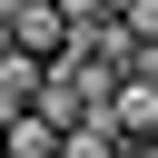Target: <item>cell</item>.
I'll return each mask as SVG.
<instances>
[{
  "label": "cell",
  "mask_w": 158,
  "mask_h": 158,
  "mask_svg": "<svg viewBox=\"0 0 158 158\" xmlns=\"http://www.w3.org/2000/svg\"><path fill=\"white\" fill-rule=\"evenodd\" d=\"M0 40H10V49H30V59H59V49H69V10H59V0H20Z\"/></svg>",
  "instance_id": "1"
},
{
  "label": "cell",
  "mask_w": 158,
  "mask_h": 158,
  "mask_svg": "<svg viewBox=\"0 0 158 158\" xmlns=\"http://www.w3.org/2000/svg\"><path fill=\"white\" fill-rule=\"evenodd\" d=\"M40 69H49V59H30V49L0 40V118H20V109L40 99Z\"/></svg>",
  "instance_id": "2"
},
{
  "label": "cell",
  "mask_w": 158,
  "mask_h": 158,
  "mask_svg": "<svg viewBox=\"0 0 158 158\" xmlns=\"http://www.w3.org/2000/svg\"><path fill=\"white\" fill-rule=\"evenodd\" d=\"M10 10H20V0H0V30H10Z\"/></svg>",
  "instance_id": "3"
},
{
  "label": "cell",
  "mask_w": 158,
  "mask_h": 158,
  "mask_svg": "<svg viewBox=\"0 0 158 158\" xmlns=\"http://www.w3.org/2000/svg\"><path fill=\"white\" fill-rule=\"evenodd\" d=\"M109 10H128V0H109Z\"/></svg>",
  "instance_id": "4"
}]
</instances>
